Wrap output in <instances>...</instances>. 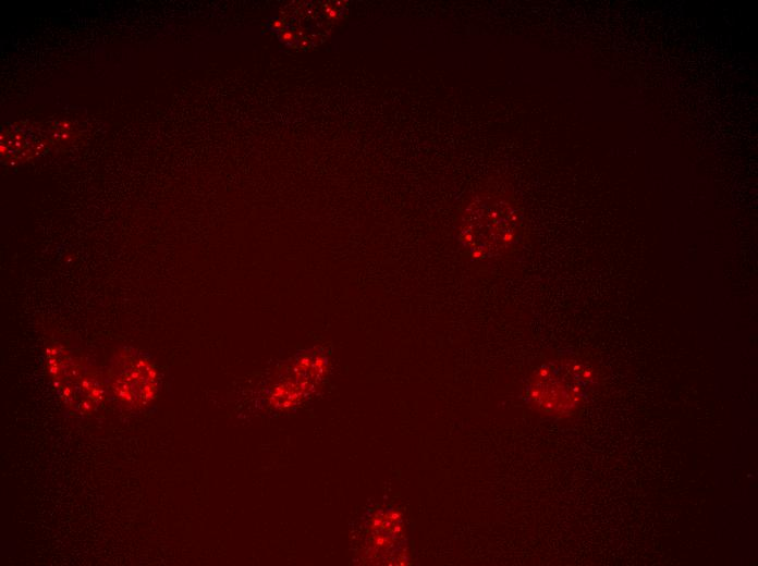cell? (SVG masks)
Instances as JSON below:
<instances>
[{
    "instance_id": "cell-7",
    "label": "cell",
    "mask_w": 758,
    "mask_h": 566,
    "mask_svg": "<svg viewBox=\"0 0 758 566\" xmlns=\"http://www.w3.org/2000/svg\"><path fill=\"white\" fill-rule=\"evenodd\" d=\"M328 15H329L330 17H334V16H335V11H334L333 9H328Z\"/></svg>"
},
{
    "instance_id": "cell-5",
    "label": "cell",
    "mask_w": 758,
    "mask_h": 566,
    "mask_svg": "<svg viewBox=\"0 0 758 566\" xmlns=\"http://www.w3.org/2000/svg\"><path fill=\"white\" fill-rule=\"evenodd\" d=\"M281 38L284 41H291L293 40V34L291 32H283Z\"/></svg>"
},
{
    "instance_id": "cell-3",
    "label": "cell",
    "mask_w": 758,
    "mask_h": 566,
    "mask_svg": "<svg viewBox=\"0 0 758 566\" xmlns=\"http://www.w3.org/2000/svg\"><path fill=\"white\" fill-rule=\"evenodd\" d=\"M46 356L52 384L69 409L87 414L102 403L106 386L90 362L60 344L50 345Z\"/></svg>"
},
{
    "instance_id": "cell-1",
    "label": "cell",
    "mask_w": 758,
    "mask_h": 566,
    "mask_svg": "<svg viewBox=\"0 0 758 566\" xmlns=\"http://www.w3.org/2000/svg\"><path fill=\"white\" fill-rule=\"evenodd\" d=\"M517 216L502 198L481 195L465 208L460 222V242L476 259L506 253L516 238Z\"/></svg>"
},
{
    "instance_id": "cell-2",
    "label": "cell",
    "mask_w": 758,
    "mask_h": 566,
    "mask_svg": "<svg viewBox=\"0 0 758 566\" xmlns=\"http://www.w3.org/2000/svg\"><path fill=\"white\" fill-rule=\"evenodd\" d=\"M594 382V372L588 365L575 359L552 360L533 374L526 396L535 409L566 417L583 405Z\"/></svg>"
},
{
    "instance_id": "cell-6",
    "label": "cell",
    "mask_w": 758,
    "mask_h": 566,
    "mask_svg": "<svg viewBox=\"0 0 758 566\" xmlns=\"http://www.w3.org/2000/svg\"><path fill=\"white\" fill-rule=\"evenodd\" d=\"M281 26H282V22L278 20V21L274 22L273 28H274V29H276V28L279 29V28H281Z\"/></svg>"
},
{
    "instance_id": "cell-4",
    "label": "cell",
    "mask_w": 758,
    "mask_h": 566,
    "mask_svg": "<svg viewBox=\"0 0 758 566\" xmlns=\"http://www.w3.org/2000/svg\"><path fill=\"white\" fill-rule=\"evenodd\" d=\"M112 395L129 408H142L156 396L158 376L146 357L124 349L114 355L108 370Z\"/></svg>"
}]
</instances>
